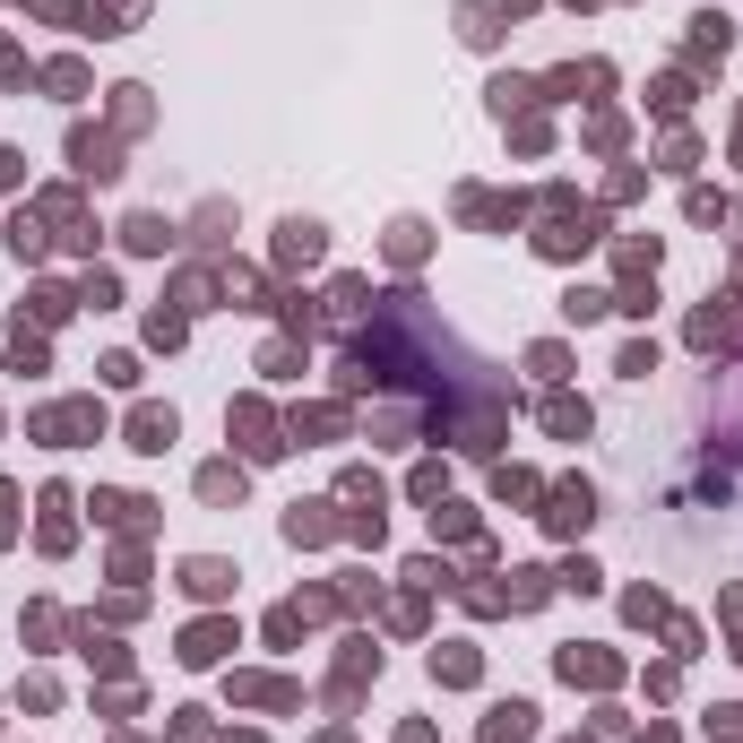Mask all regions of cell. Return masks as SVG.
<instances>
[{"label":"cell","instance_id":"obj_1","mask_svg":"<svg viewBox=\"0 0 743 743\" xmlns=\"http://www.w3.org/2000/svg\"><path fill=\"white\" fill-rule=\"evenodd\" d=\"M597 226H606L597 208H571V199L553 191V226L536 234V251H553V259H571V251H588V243H597Z\"/></svg>","mask_w":743,"mask_h":743},{"label":"cell","instance_id":"obj_2","mask_svg":"<svg viewBox=\"0 0 743 743\" xmlns=\"http://www.w3.org/2000/svg\"><path fill=\"white\" fill-rule=\"evenodd\" d=\"M70 165H78L87 182H113V173H122V147H113L105 130H70Z\"/></svg>","mask_w":743,"mask_h":743},{"label":"cell","instance_id":"obj_3","mask_svg":"<svg viewBox=\"0 0 743 743\" xmlns=\"http://www.w3.org/2000/svg\"><path fill=\"white\" fill-rule=\"evenodd\" d=\"M35 433H44V441H87V433H105V406H96V398H87V406H44Z\"/></svg>","mask_w":743,"mask_h":743},{"label":"cell","instance_id":"obj_4","mask_svg":"<svg viewBox=\"0 0 743 743\" xmlns=\"http://www.w3.org/2000/svg\"><path fill=\"white\" fill-rule=\"evenodd\" d=\"M588 519H597V494H588V485H553V510H545L553 536H580Z\"/></svg>","mask_w":743,"mask_h":743},{"label":"cell","instance_id":"obj_5","mask_svg":"<svg viewBox=\"0 0 743 743\" xmlns=\"http://www.w3.org/2000/svg\"><path fill=\"white\" fill-rule=\"evenodd\" d=\"M234 433H243L251 459H277V450H285V441H277V415H268L259 398H243V406H234Z\"/></svg>","mask_w":743,"mask_h":743},{"label":"cell","instance_id":"obj_6","mask_svg":"<svg viewBox=\"0 0 743 743\" xmlns=\"http://www.w3.org/2000/svg\"><path fill=\"white\" fill-rule=\"evenodd\" d=\"M536 735V709H527V701H501L494 718H485V743H527Z\"/></svg>","mask_w":743,"mask_h":743},{"label":"cell","instance_id":"obj_7","mask_svg":"<svg viewBox=\"0 0 743 743\" xmlns=\"http://www.w3.org/2000/svg\"><path fill=\"white\" fill-rule=\"evenodd\" d=\"M173 441V406H138L130 415V450H165Z\"/></svg>","mask_w":743,"mask_h":743},{"label":"cell","instance_id":"obj_8","mask_svg":"<svg viewBox=\"0 0 743 743\" xmlns=\"http://www.w3.org/2000/svg\"><path fill=\"white\" fill-rule=\"evenodd\" d=\"M329 527H338V519H329V501H294V510H285V536H294V545H320Z\"/></svg>","mask_w":743,"mask_h":743},{"label":"cell","instance_id":"obj_9","mask_svg":"<svg viewBox=\"0 0 743 743\" xmlns=\"http://www.w3.org/2000/svg\"><path fill=\"white\" fill-rule=\"evenodd\" d=\"M70 536H78V527H70V494L52 485V494H44V553H70Z\"/></svg>","mask_w":743,"mask_h":743},{"label":"cell","instance_id":"obj_10","mask_svg":"<svg viewBox=\"0 0 743 743\" xmlns=\"http://www.w3.org/2000/svg\"><path fill=\"white\" fill-rule=\"evenodd\" d=\"M277 259H285V268H303V259H320V226H312V217H294V226L277 234Z\"/></svg>","mask_w":743,"mask_h":743},{"label":"cell","instance_id":"obj_11","mask_svg":"<svg viewBox=\"0 0 743 743\" xmlns=\"http://www.w3.org/2000/svg\"><path fill=\"white\" fill-rule=\"evenodd\" d=\"M182 588H191V597H226V588H234V571L199 553V562H182Z\"/></svg>","mask_w":743,"mask_h":743},{"label":"cell","instance_id":"obj_12","mask_svg":"<svg viewBox=\"0 0 743 743\" xmlns=\"http://www.w3.org/2000/svg\"><path fill=\"white\" fill-rule=\"evenodd\" d=\"M562 674L571 683H614V657L606 648H562Z\"/></svg>","mask_w":743,"mask_h":743},{"label":"cell","instance_id":"obj_13","mask_svg":"<svg viewBox=\"0 0 743 743\" xmlns=\"http://www.w3.org/2000/svg\"><path fill=\"white\" fill-rule=\"evenodd\" d=\"M545 424H553L562 441H580V433H588V398H545Z\"/></svg>","mask_w":743,"mask_h":743},{"label":"cell","instance_id":"obj_14","mask_svg":"<svg viewBox=\"0 0 743 743\" xmlns=\"http://www.w3.org/2000/svg\"><path fill=\"white\" fill-rule=\"evenodd\" d=\"M433 674H441V683H476V648H467V640L433 648Z\"/></svg>","mask_w":743,"mask_h":743},{"label":"cell","instance_id":"obj_15","mask_svg":"<svg viewBox=\"0 0 743 743\" xmlns=\"http://www.w3.org/2000/svg\"><path fill=\"white\" fill-rule=\"evenodd\" d=\"M122 243H130V251H165V243H173V226H165V217H130Z\"/></svg>","mask_w":743,"mask_h":743},{"label":"cell","instance_id":"obj_16","mask_svg":"<svg viewBox=\"0 0 743 743\" xmlns=\"http://www.w3.org/2000/svg\"><path fill=\"white\" fill-rule=\"evenodd\" d=\"M545 588H553L545 571H510V588H501V606H545Z\"/></svg>","mask_w":743,"mask_h":743},{"label":"cell","instance_id":"obj_17","mask_svg":"<svg viewBox=\"0 0 743 743\" xmlns=\"http://www.w3.org/2000/svg\"><path fill=\"white\" fill-rule=\"evenodd\" d=\"M182 657H191V666H208V657H226V622H199V631L182 640Z\"/></svg>","mask_w":743,"mask_h":743},{"label":"cell","instance_id":"obj_18","mask_svg":"<svg viewBox=\"0 0 743 743\" xmlns=\"http://www.w3.org/2000/svg\"><path fill=\"white\" fill-rule=\"evenodd\" d=\"M199 494L208 501H243V467H199Z\"/></svg>","mask_w":743,"mask_h":743},{"label":"cell","instance_id":"obj_19","mask_svg":"<svg viewBox=\"0 0 743 743\" xmlns=\"http://www.w3.org/2000/svg\"><path fill=\"white\" fill-rule=\"evenodd\" d=\"M9 251H17V259H44V251H52V234H44L35 217H17V226H9Z\"/></svg>","mask_w":743,"mask_h":743},{"label":"cell","instance_id":"obj_20","mask_svg":"<svg viewBox=\"0 0 743 743\" xmlns=\"http://www.w3.org/2000/svg\"><path fill=\"white\" fill-rule=\"evenodd\" d=\"M96 510H105L113 527H147V501H138V494H105V501H96Z\"/></svg>","mask_w":743,"mask_h":743},{"label":"cell","instance_id":"obj_21","mask_svg":"<svg viewBox=\"0 0 743 743\" xmlns=\"http://www.w3.org/2000/svg\"><path fill=\"white\" fill-rule=\"evenodd\" d=\"M562 312H571V320H597V312H614V294H597V285H571V294H562Z\"/></svg>","mask_w":743,"mask_h":743},{"label":"cell","instance_id":"obj_22","mask_svg":"<svg viewBox=\"0 0 743 743\" xmlns=\"http://www.w3.org/2000/svg\"><path fill=\"white\" fill-rule=\"evenodd\" d=\"M459 35H467V44H494V35H501L494 9H485V0H467V9H459Z\"/></svg>","mask_w":743,"mask_h":743},{"label":"cell","instance_id":"obj_23","mask_svg":"<svg viewBox=\"0 0 743 743\" xmlns=\"http://www.w3.org/2000/svg\"><path fill=\"white\" fill-rule=\"evenodd\" d=\"M692 26H701V35H692V44H701V52H727V44H735V35H727V17H718V9H709V17H692Z\"/></svg>","mask_w":743,"mask_h":743},{"label":"cell","instance_id":"obj_24","mask_svg":"<svg viewBox=\"0 0 743 743\" xmlns=\"http://www.w3.org/2000/svg\"><path fill=\"white\" fill-rule=\"evenodd\" d=\"M527 96H536V87H527V78H494V105H501V122H510V113H519V105H527Z\"/></svg>","mask_w":743,"mask_h":743},{"label":"cell","instance_id":"obj_25","mask_svg":"<svg viewBox=\"0 0 743 743\" xmlns=\"http://www.w3.org/2000/svg\"><path fill=\"white\" fill-rule=\"evenodd\" d=\"M389 251H398V259H424V226H415V217H406V226H389Z\"/></svg>","mask_w":743,"mask_h":743},{"label":"cell","instance_id":"obj_26","mask_svg":"<svg viewBox=\"0 0 743 743\" xmlns=\"http://www.w3.org/2000/svg\"><path fill=\"white\" fill-rule=\"evenodd\" d=\"M113 96H122V105H113V113H122V130L147 122V87H113Z\"/></svg>","mask_w":743,"mask_h":743},{"label":"cell","instance_id":"obj_27","mask_svg":"<svg viewBox=\"0 0 743 743\" xmlns=\"http://www.w3.org/2000/svg\"><path fill=\"white\" fill-rule=\"evenodd\" d=\"M494 494H501V501H527V494H536V476H519V467H501V476H494Z\"/></svg>","mask_w":743,"mask_h":743},{"label":"cell","instance_id":"obj_28","mask_svg":"<svg viewBox=\"0 0 743 743\" xmlns=\"http://www.w3.org/2000/svg\"><path fill=\"white\" fill-rule=\"evenodd\" d=\"M9 510H17V494H9V485H0V545H9V536H17V519H9Z\"/></svg>","mask_w":743,"mask_h":743},{"label":"cell","instance_id":"obj_29","mask_svg":"<svg viewBox=\"0 0 743 743\" xmlns=\"http://www.w3.org/2000/svg\"><path fill=\"white\" fill-rule=\"evenodd\" d=\"M0 78H17V44H0Z\"/></svg>","mask_w":743,"mask_h":743}]
</instances>
